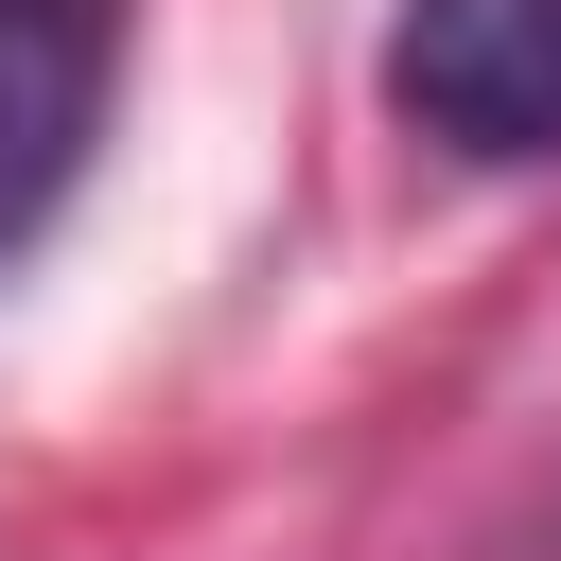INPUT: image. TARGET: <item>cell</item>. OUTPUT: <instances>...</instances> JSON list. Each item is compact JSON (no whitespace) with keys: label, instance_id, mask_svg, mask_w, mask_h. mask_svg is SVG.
<instances>
[{"label":"cell","instance_id":"1","mask_svg":"<svg viewBox=\"0 0 561 561\" xmlns=\"http://www.w3.org/2000/svg\"><path fill=\"white\" fill-rule=\"evenodd\" d=\"M386 105H403V140H438L473 175L561 158V0H403L386 18Z\"/></svg>","mask_w":561,"mask_h":561},{"label":"cell","instance_id":"2","mask_svg":"<svg viewBox=\"0 0 561 561\" xmlns=\"http://www.w3.org/2000/svg\"><path fill=\"white\" fill-rule=\"evenodd\" d=\"M105 70H123V0H0V263L70 210L105 140Z\"/></svg>","mask_w":561,"mask_h":561}]
</instances>
